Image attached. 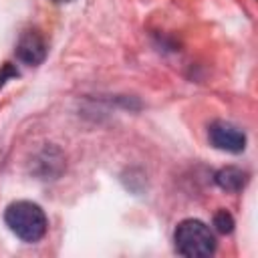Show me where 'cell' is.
<instances>
[{
	"label": "cell",
	"instance_id": "cell-1",
	"mask_svg": "<svg viewBox=\"0 0 258 258\" xmlns=\"http://www.w3.org/2000/svg\"><path fill=\"white\" fill-rule=\"evenodd\" d=\"M4 222L12 234L24 242H38L48 230V220L44 210L28 200L12 202L4 212Z\"/></svg>",
	"mask_w": 258,
	"mask_h": 258
},
{
	"label": "cell",
	"instance_id": "cell-2",
	"mask_svg": "<svg viewBox=\"0 0 258 258\" xmlns=\"http://www.w3.org/2000/svg\"><path fill=\"white\" fill-rule=\"evenodd\" d=\"M173 242H175L177 254L189 256V258H204L216 252V238L212 230L204 222L194 218L177 224L173 232Z\"/></svg>",
	"mask_w": 258,
	"mask_h": 258
},
{
	"label": "cell",
	"instance_id": "cell-3",
	"mask_svg": "<svg viewBox=\"0 0 258 258\" xmlns=\"http://www.w3.org/2000/svg\"><path fill=\"white\" fill-rule=\"evenodd\" d=\"M210 143L228 153H242L246 147V133L230 121H214L208 131Z\"/></svg>",
	"mask_w": 258,
	"mask_h": 258
},
{
	"label": "cell",
	"instance_id": "cell-4",
	"mask_svg": "<svg viewBox=\"0 0 258 258\" xmlns=\"http://www.w3.org/2000/svg\"><path fill=\"white\" fill-rule=\"evenodd\" d=\"M46 52H48V44L44 40V36L36 30V28H30V30H24L16 42V56L18 60H22L24 64H40L44 58H46Z\"/></svg>",
	"mask_w": 258,
	"mask_h": 258
},
{
	"label": "cell",
	"instance_id": "cell-5",
	"mask_svg": "<svg viewBox=\"0 0 258 258\" xmlns=\"http://www.w3.org/2000/svg\"><path fill=\"white\" fill-rule=\"evenodd\" d=\"M246 181H248V173L234 165L222 167L216 173V183L226 191H240L246 185Z\"/></svg>",
	"mask_w": 258,
	"mask_h": 258
},
{
	"label": "cell",
	"instance_id": "cell-6",
	"mask_svg": "<svg viewBox=\"0 0 258 258\" xmlns=\"http://www.w3.org/2000/svg\"><path fill=\"white\" fill-rule=\"evenodd\" d=\"M214 226H216V230H218L220 234H230L232 228H234V218H232L226 210H220V212H216V216H214Z\"/></svg>",
	"mask_w": 258,
	"mask_h": 258
},
{
	"label": "cell",
	"instance_id": "cell-7",
	"mask_svg": "<svg viewBox=\"0 0 258 258\" xmlns=\"http://www.w3.org/2000/svg\"><path fill=\"white\" fill-rule=\"evenodd\" d=\"M4 71H8V64H4ZM18 73L16 71H10V77H16ZM4 81H6V75H0V85H4Z\"/></svg>",
	"mask_w": 258,
	"mask_h": 258
},
{
	"label": "cell",
	"instance_id": "cell-8",
	"mask_svg": "<svg viewBox=\"0 0 258 258\" xmlns=\"http://www.w3.org/2000/svg\"><path fill=\"white\" fill-rule=\"evenodd\" d=\"M54 2H60L62 4V2H71V0H54Z\"/></svg>",
	"mask_w": 258,
	"mask_h": 258
}]
</instances>
